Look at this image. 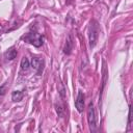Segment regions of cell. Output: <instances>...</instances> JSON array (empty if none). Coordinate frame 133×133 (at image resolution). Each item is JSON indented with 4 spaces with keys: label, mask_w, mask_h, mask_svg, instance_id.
<instances>
[{
    "label": "cell",
    "mask_w": 133,
    "mask_h": 133,
    "mask_svg": "<svg viewBox=\"0 0 133 133\" xmlns=\"http://www.w3.org/2000/svg\"><path fill=\"white\" fill-rule=\"evenodd\" d=\"M87 122H88L89 130L91 132L96 131V129H97V116H96L95 106L92 103H89L88 107H87Z\"/></svg>",
    "instance_id": "3957f363"
},
{
    "label": "cell",
    "mask_w": 133,
    "mask_h": 133,
    "mask_svg": "<svg viewBox=\"0 0 133 133\" xmlns=\"http://www.w3.org/2000/svg\"><path fill=\"white\" fill-rule=\"evenodd\" d=\"M11 99L14 102H20L23 99V91L21 90H15L11 94Z\"/></svg>",
    "instance_id": "ba28073f"
},
{
    "label": "cell",
    "mask_w": 133,
    "mask_h": 133,
    "mask_svg": "<svg viewBox=\"0 0 133 133\" xmlns=\"http://www.w3.org/2000/svg\"><path fill=\"white\" fill-rule=\"evenodd\" d=\"M99 32H100V27H99L98 22L96 20L90 21L89 30H88V38H89V46L91 48H94L96 46V44H97Z\"/></svg>",
    "instance_id": "6da1fadb"
},
{
    "label": "cell",
    "mask_w": 133,
    "mask_h": 133,
    "mask_svg": "<svg viewBox=\"0 0 133 133\" xmlns=\"http://www.w3.org/2000/svg\"><path fill=\"white\" fill-rule=\"evenodd\" d=\"M5 91H6V83H4L2 86H0V96L5 95Z\"/></svg>",
    "instance_id": "30bf717a"
},
{
    "label": "cell",
    "mask_w": 133,
    "mask_h": 133,
    "mask_svg": "<svg viewBox=\"0 0 133 133\" xmlns=\"http://www.w3.org/2000/svg\"><path fill=\"white\" fill-rule=\"evenodd\" d=\"M75 107L78 110V112H83V109H84V94L81 90L78 91V96H77L76 101H75Z\"/></svg>",
    "instance_id": "5b68a950"
},
{
    "label": "cell",
    "mask_w": 133,
    "mask_h": 133,
    "mask_svg": "<svg viewBox=\"0 0 133 133\" xmlns=\"http://www.w3.org/2000/svg\"><path fill=\"white\" fill-rule=\"evenodd\" d=\"M128 127L131 126V106H129V115H128Z\"/></svg>",
    "instance_id": "8fae6325"
},
{
    "label": "cell",
    "mask_w": 133,
    "mask_h": 133,
    "mask_svg": "<svg viewBox=\"0 0 133 133\" xmlns=\"http://www.w3.org/2000/svg\"><path fill=\"white\" fill-rule=\"evenodd\" d=\"M72 49H73V39H72V36L69 35L66 37V41H65V44H64V47H63V53L69 55V54H71Z\"/></svg>",
    "instance_id": "8992f818"
},
{
    "label": "cell",
    "mask_w": 133,
    "mask_h": 133,
    "mask_svg": "<svg viewBox=\"0 0 133 133\" xmlns=\"http://www.w3.org/2000/svg\"><path fill=\"white\" fill-rule=\"evenodd\" d=\"M31 65H32V68L36 71V74H37V75H41V74L43 73V70H44L45 61H44L43 58L34 57V58H32V60H31Z\"/></svg>",
    "instance_id": "277c9868"
},
{
    "label": "cell",
    "mask_w": 133,
    "mask_h": 133,
    "mask_svg": "<svg viewBox=\"0 0 133 133\" xmlns=\"http://www.w3.org/2000/svg\"><path fill=\"white\" fill-rule=\"evenodd\" d=\"M17 50L12 47V48H9L5 53H4V56H5V58L7 59V60H12V59H15L16 58V56H17Z\"/></svg>",
    "instance_id": "52a82bcc"
},
{
    "label": "cell",
    "mask_w": 133,
    "mask_h": 133,
    "mask_svg": "<svg viewBox=\"0 0 133 133\" xmlns=\"http://www.w3.org/2000/svg\"><path fill=\"white\" fill-rule=\"evenodd\" d=\"M29 66H30V62L28 60L27 57H23L21 59V70L23 72H27L29 70Z\"/></svg>",
    "instance_id": "9c48e42d"
},
{
    "label": "cell",
    "mask_w": 133,
    "mask_h": 133,
    "mask_svg": "<svg viewBox=\"0 0 133 133\" xmlns=\"http://www.w3.org/2000/svg\"><path fill=\"white\" fill-rule=\"evenodd\" d=\"M22 39L25 41L26 43H29V44L33 45L34 47H41L44 43L43 36L41 34H38L37 32H35V31H33V32L30 31V32L24 34L22 36Z\"/></svg>",
    "instance_id": "7a4b0ae2"
}]
</instances>
